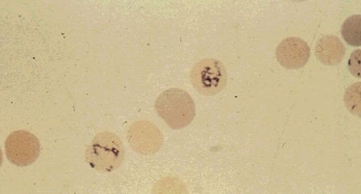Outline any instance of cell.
I'll list each match as a JSON object with an SVG mask.
<instances>
[{"label": "cell", "instance_id": "cell-7", "mask_svg": "<svg viewBox=\"0 0 361 194\" xmlns=\"http://www.w3.org/2000/svg\"><path fill=\"white\" fill-rule=\"evenodd\" d=\"M345 48L342 41L334 35L323 37L315 46L316 58L323 65L340 64L345 56Z\"/></svg>", "mask_w": 361, "mask_h": 194}, {"label": "cell", "instance_id": "cell-9", "mask_svg": "<svg viewBox=\"0 0 361 194\" xmlns=\"http://www.w3.org/2000/svg\"><path fill=\"white\" fill-rule=\"evenodd\" d=\"M360 83L350 86L345 96V105L350 111L360 117Z\"/></svg>", "mask_w": 361, "mask_h": 194}, {"label": "cell", "instance_id": "cell-6", "mask_svg": "<svg viewBox=\"0 0 361 194\" xmlns=\"http://www.w3.org/2000/svg\"><path fill=\"white\" fill-rule=\"evenodd\" d=\"M276 54L277 61L281 66L287 70H298L308 63L310 48L304 40L290 37L279 44Z\"/></svg>", "mask_w": 361, "mask_h": 194}, {"label": "cell", "instance_id": "cell-5", "mask_svg": "<svg viewBox=\"0 0 361 194\" xmlns=\"http://www.w3.org/2000/svg\"><path fill=\"white\" fill-rule=\"evenodd\" d=\"M128 138L135 152L146 155L159 151L164 143L161 131L148 121L133 123L128 131Z\"/></svg>", "mask_w": 361, "mask_h": 194}, {"label": "cell", "instance_id": "cell-2", "mask_svg": "<svg viewBox=\"0 0 361 194\" xmlns=\"http://www.w3.org/2000/svg\"><path fill=\"white\" fill-rule=\"evenodd\" d=\"M126 155L124 146L118 136L109 131L95 136L86 151V161L99 172H111L122 164Z\"/></svg>", "mask_w": 361, "mask_h": 194}, {"label": "cell", "instance_id": "cell-3", "mask_svg": "<svg viewBox=\"0 0 361 194\" xmlns=\"http://www.w3.org/2000/svg\"><path fill=\"white\" fill-rule=\"evenodd\" d=\"M190 79L199 93L212 96L221 93L225 88L228 73L221 62L205 59L197 63L192 68Z\"/></svg>", "mask_w": 361, "mask_h": 194}, {"label": "cell", "instance_id": "cell-4", "mask_svg": "<svg viewBox=\"0 0 361 194\" xmlns=\"http://www.w3.org/2000/svg\"><path fill=\"white\" fill-rule=\"evenodd\" d=\"M5 150L11 164L26 167L37 161L40 154V143L35 135L20 130L9 134Z\"/></svg>", "mask_w": 361, "mask_h": 194}, {"label": "cell", "instance_id": "cell-1", "mask_svg": "<svg viewBox=\"0 0 361 194\" xmlns=\"http://www.w3.org/2000/svg\"><path fill=\"white\" fill-rule=\"evenodd\" d=\"M158 115L173 129H184L196 115L193 98L185 90L171 88L164 91L155 101Z\"/></svg>", "mask_w": 361, "mask_h": 194}, {"label": "cell", "instance_id": "cell-8", "mask_svg": "<svg viewBox=\"0 0 361 194\" xmlns=\"http://www.w3.org/2000/svg\"><path fill=\"white\" fill-rule=\"evenodd\" d=\"M360 15L348 18L343 25L341 33L345 42L353 47H360Z\"/></svg>", "mask_w": 361, "mask_h": 194}]
</instances>
